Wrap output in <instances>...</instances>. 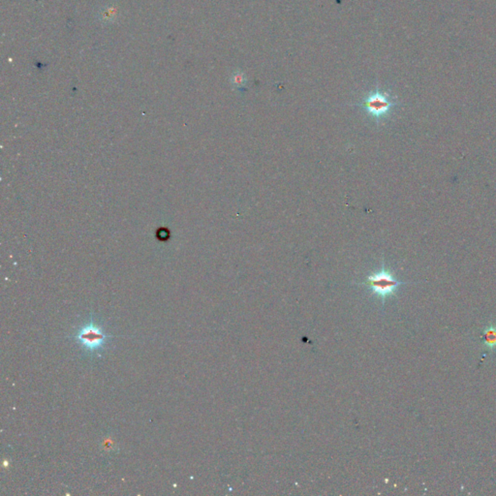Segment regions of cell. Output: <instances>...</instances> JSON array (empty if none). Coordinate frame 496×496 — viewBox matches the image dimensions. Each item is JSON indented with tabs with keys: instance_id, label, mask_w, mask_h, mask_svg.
<instances>
[{
	"instance_id": "1",
	"label": "cell",
	"mask_w": 496,
	"mask_h": 496,
	"mask_svg": "<svg viewBox=\"0 0 496 496\" xmlns=\"http://www.w3.org/2000/svg\"><path fill=\"white\" fill-rule=\"evenodd\" d=\"M72 337L86 354L94 356L105 348L111 336L105 332L99 324L94 322L93 318H90L87 323L78 329V331Z\"/></svg>"
},
{
	"instance_id": "2",
	"label": "cell",
	"mask_w": 496,
	"mask_h": 496,
	"mask_svg": "<svg viewBox=\"0 0 496 496\" xmlns=\"http://www.w3.org/2000/svg\"><path fill=\"white\" fill-rule=\"evenodd\" d=\"M408 283L410 282L397 280L392 270L385 267V262L383 261L381 269L369 275L367 279L361 283V285L369 287L372 290V294L378 296L384 305L385 301L389 297L395 295L399 286Z\"/></svg>"
},
{
	"instance_id": "3",
	"label": "cell",
	"mask_w": 496,
	"mask_h": 496,
	"mask_svg": "<svg viewBox=\"0 0 496 496\" xmlns=\"http://www.w3.org/2000/svg\"><path fill=\"white\" fill-rule=\"evenodd\" d=\"M398 105L394 97L389 92L376 88L371 91L357 106L366 110L377 124L387 118L391 112Z\"/></svg>"
},
{
	"instance_id": "4",
	"label": "cell",
	"mask_w": 496,
	"mask_h": 496,
	"mask_svg": "<svg viewBox=\"0 0 496 496\" xmlns=\"http://www.w3.org/2000/svg\"><path fill=\"white\" fill-rule=\"evenodd\" d=\"M99 19L104 23H112L117 20L118 17V9L116 6L108 5L100 10Z\"/></svg>"
},
{
	"instance_id": "5",
	"label": "cell",
	"mask_w": 496,
	"mask_h": 496,
	"mask_svg": "<svg viewBox=\"0 0 496 496\" xmlns=\"http://www.w3.org/2000/svg\"><path fill=\"white\" fill-rule=\"evenodd\" d=\"M483 342L489 349L496 347V327L488 326L483 332Z\"/></svg>"
},
{
	"instance_id": "6",
	"label": "cell",
	"mask_w": 496,
	"mask_h": 496,
	"mask_svg": "<svg viewBox=\"0 0 496 496\" xmlns=\"http://www.w3.org/2000/svg\"><path fill=\"white\" fill-rule=\"evenodd\" d=\"M232 83L235 86H237L238 88L240 87H243L246 83V79H245V75L242 73V72H237L234 74V76L232 77Z\"/></svg>"
}]
</instances>
